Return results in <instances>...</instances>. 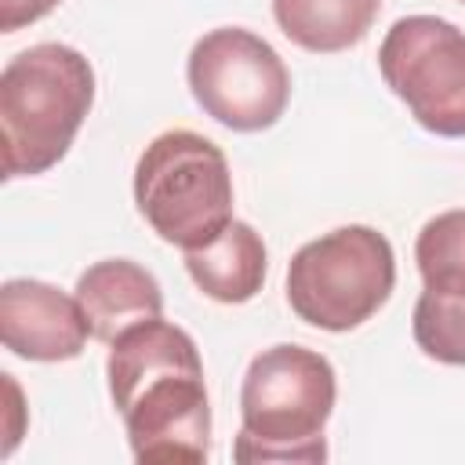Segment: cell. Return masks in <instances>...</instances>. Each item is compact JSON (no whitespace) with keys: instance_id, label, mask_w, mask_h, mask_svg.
<instances>
[{"instance_id":"cell-12","label":"cell","mask_w":465,"mask_h":465,"mask_svg":"<svg viewBox=\"0 0 465 465\" xmlns=\"http://www.w3.org/2000/svg\"><path fill=\"white\" fill-rule=\"evenodd\" d=\"M414 262L425 291L465 298V207L429 218L414 240Z\"/></svg>"},{"instance_id":"cell-4","label":"cell","mask_w":465,"mask_h":465,"mask_svg":"<svg viewBox=\"0 0 465 465\" xmlns=\"http://www.w3.org/2000/svg\"><path fill=\"white\" fill-rule=\"evenodd\" d=\"M134 203L163 243L182 251L207 247L232 222L225 153L185 127L156 134L134 163Z\"/></svg>"},{"instance_id":"cell-16","label":"cell","mask_w":465,"mask_h":465,"mask_svg":"<svg viewBox=\"0 0 465 465\" xmlns=\"http://www.w3.org/2000/svg\"><path fill=\"white\" fill-rule=\"evenodd\" d=\"M461 4H465V0H461Z\"/></svg>"},{"instance_id":"cell-10","label":"cell","mask_w":465,"mask_h":465,"mask_svg":"<svg viewBox=\"0 0 465 465\" xmlns=\"http://www.w3.org/2000/svg\"><path fill=\"white\" fill-rule=\"evenodd\" d=\"M185 269L207 298L222 305H243L265 283L269 272L265 240L254 225L232 218L207 247L185 251Z\"/></svg>"},{"instance_id":"cell-3","label":"cell","mask_w":465,"mask_h":465,"mask_svg":"<svg viewBox=\"0 0 465 465\" xmlns=\"http://www.w3.org/2000/svg\"><path fill=\"white\" fill-rule=\"evenodd\" d=\"M94 102V69L69 44H33L0 73L4 178L51 171L73 145Z\"/></svg>"},{"instance_id":"cell-7","label":"cell","mask_w":465,"mask_h":465,"mask_svg":"<svg viewBox=\"0 0 465 465\" xmlns=\"http://www.w3.org/2000/svg\"><path fill=\"white\" fill-rule=\"evenodd\" d=\"M385 87L411 109L418 127L465 138V33L436 15H407L378 47Z\"/></svg>"},{"instance_id":"cell-14","label":"cell","mask_w":465,"mask_h":465,"mask_svg":"<svg viewBox=\"0 0 465 465\" xmlns=\"http://www.w3.org/2000/svg\"><path fill=\"white\" fill-rule=\"evenodd\" d=\"M58 4L62 0H0V29L18 33L22 25H33L44 15H51Z\"/></svg>"},{"instance_id":"cell-2","label":"cell","mask_w":465,"mask_h":465,"mask_svg":"<svg viewBox=\"0 0 465 465\" xmlns=\"http://www.w3.org/2000/svg\"><path fill=\"white\" fill-rule=\"evenodd\" d=\"M338 374L316 349L280 341L262 349L240 385L236 461H323Z\"/></svg>"},{"instance_id":"cell-5","label":"cell","mask_w":465,"mask_h":465,"mask_svg":"<svg viewBox=\"0 0 465 465\" xmlns=\"http://www.w3.org/2000/svg\"><path fill=\"white\" fill-rule=\"evenodd\" d=\"M396 287V254L374 225H338L302 243L287 265V305L309 327L345 334L367 323Z\"/></svg>"},{"instance_id":"cell-9","label":"cell","mask_w":465,"mask_h":465,"mask_svg":"<svg viewBox=\"0 0 465 465\" xmlns=\"http://www.w3.org/2000/svg\"><path fill=\"white\" fill-rule=\"evenodd\" d=\"M73 294L87 316L91 338L105 345L131 323H142L163 312V291L156 276L131 258H105L87 265Z\"/></svg>"},{"instance_id":"cell-11","label":"cell","mask_w":465,"mask_h":465,"mask_svg":"<svg viewBox=\"0 0 465 465\" xmlns=\"http://www.w3.org/2000/svg\"><path fill=\"white\" fill-rule=\"evenodd\" d=\"M378 11L381 0H272L280 33L312 54L356 47L371 33Z\"/></svg>"},{"instance_id":"cell-13","label":"cell","mask_w":465,"mask_h":465,"mask_svg":"<svg viewBox=\"0 0 465 465\" xmlns=\"http://www.w3.org/2000/svg\"><path fill=\"white\" fill-rule=\"evenodd\" d=\"M411 331L429 360L465 367V298H440L432 291H421L414 302Z\"/></svg>"},{"instance_id":"cell-15","label":"cell","mask_w":465,"mask_h":465,"mask_svg":"<svg viewBox=\"0 0 465 465\" xmlns=\"http://www.w3.org/2000/svg\"><path fill=\"white\" fill-rule=\"evenodd\" d=\"M4 378V389L11 392V425H7V443H4V458L15 450V443H18V436H22V429H18V418H22V392H18V385H15V374H0Z\"/></svg>"},{"instance_id":"cell-1","label":"cell","mask_w":465,"mask_h":465,"mask_svg":"<svg viewBox=\"0 0 465 465\" xmlns=\"http://www.w3.org/2000/svg\"><path fill=\"white\" fill-rule=\"evenodd\" d=\"M105 374L138 461H207L211 400L189 331L163 316L131 323L109 341Z\"/></svg>"},{"instance_id":"cell-8","label":"cell","mask_w":465,"mask_h":465,"mask_svg":"<svg viewBox=\"0 0 465 465\" xmlns=\"http://www.w3.org/2000/svg\"><path fill=\"white\" fill-rule=\"evenodd\" d=\"M0 338L22 360L62 363L84 352L91 327L76 294L22 276L0 287Z\"/></svg>"},{"instance_id":"cell-6","label":"cell","mask_w":465,"mask_h":465,"mask_svg":"<svg viewBox=\"0 0 465 465\" xmlns=\"http://www.w3.org/2000/svg\"><path fill=\"white\" fill-rule=\"evenodd\" d=\"M196 105L229 131H265L291 102V73L276 47L243 25L203 33L185 62Z\"/></svg>"}]
</instances>
